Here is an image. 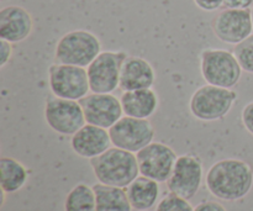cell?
I'll list each match as a JSON object with an SVG mask.
<instances>
[{
	"label": "cell",
	"mask_w": 253,
	"mask_h": 211,
	"mask_svg": "<svg viewBox=\"0 0 253 211\" xmlns=\"http://www.w3.org/2000/svg\"><path fill=\"white\" fill-rule=\"evenodd\" d=\"M208 190L224 202H237L250 194L253 187V169L242 160L226 158L209 168L205 177Z\"/></svg>",
	"instance_id": "obj_1"
},
{
	"label": "cell",
	"mask_w": 253,
	"mask_h": 211,
	"mask_svg": "<svg viewBox=\"0 0 253 211\" xmlns=\"http://www.w3.org/2000/svg\"><path fill=\"white\" fill-rule=\"evenodd\" d=\"M98 183L110 187L127 188L140 174L135 153L110 147L103 155L89 160Z\"/></svg>",
	"instance_id": "obj_2"
},
{
	"label": "cell",
	"mask_w": 253,
	"mask_h": 211,
	"mask_svg": "<svg viewBox=\"0 0 253 211\" xmlns=\"http://www.w3.org/2000/svg\"><path fill=\"white\" fill-rule=\"evenodd\" d=\"M101 52L99 37L88 30H73L58 40L54 48L57 63L86 68Z\"/></svg>",
	"instance_id": "obj_3"
},
{
	"label": "cell",
	"mask_w": 253,
	"mask_h": 211,
	"mask_svg": "<svg viewBox=\"0 0 253 211\" xmlns=\"http://www.w3.org/2000/svg\"><path fill=\"white\" fill-rule=\"evenodd\" d=\"M242 72L234 52L205 48L200 53V73L207 84L232 89L239 84Z\"/></svg>",
	"instance_id": "obj_4"
},
{
	"label": "cell",
	"mask_w": 253,
	"mask_h": 211,
	"mask_svg": "<svg viewBox=\"0 0 253 211\" xmlns=\"http://www.w3.org/2000/svg\"><path fill=\"white\" fill-rule=\"evenodd\" d=\"M237 93L232 89L205 84L193 93L189 101V110L200 121L222 120L231 111Z\"/></svg>",
	"instance_id": "obj_5"
},
{
	"label": "cell",
	"mask_w": 253,
	"mask_h": 211,
	"mask_svg": "<svg viewBox=\"0 0 253 211\" xmlns=\"http://www.w3.org/2000/svg\"><path fill=\"white\" fill-rule=\"evenodd\" d=\"M48 85L52 95L67 100L79 101L90 91L85 68L57 62L48 68Z\"/></svg>",
	"instance_id": "obj_6"
},
{
	"label": "cell",
	"mask_w": 253,
	"mask_h": 211,
	"mask_svg": "<svg viewBox=\"0 0 253 211\" xmlns=\"http://www.w3.org/2000/svg\"><path fill=\"white\" fill-rule=\"evenodd\" d=\"M128 54L124 51H101L86 67L91 93L113 94L120 86L121 68Z\"/></svg>",
	"instance_id": "obj_7"
},
{
	"label": "cell",
	"mask_w": 253,
	"mask_h": 211,
	"mask_svg": "<svg viewBox=\"0 0 253 211\" xmlns=\"http://www.w3.org/2000/svg\"><path fill=\"white\" fill-rule=\"evenodd\" d=\"M44 120L49 128L63 136H73L86 124L79 101L48 96L44 104Z\"/></svg>",
	"instance_id": "obj_8"
},
{
	"label": "cell",
	"mask_w": 253,
	"mask_h": 211,
	"mask_svg": "<svg viewBox=\"0 0 253 211\" xmlns=\"http://www.w3.org/2000/svg\"><path fill=\"white\" fill-rule=\"evenodd\" d=\"M204 178V167L199 156L188 153L177 158L172 174L168 178L169 193L190 200L198 194Z\"/></svg>",
	"instance_id": "obj_9"
},
{
	"label": "cell",
	"mask_w": 253,
	"mask_h": 211,
	"mask_svg": "<svg viewBox=\"0 0 253 211\" xmlns=\"http://www.w3.org/2000/svg\"><path fill=\"white\" fill-rule=\"evenodd\" d=\"M111 142L115 147L137 153L155 138V127L148 119H136L124 115L109 128Z\"/></svg>",
	"instance_id": "obj_10"
},
{
	"label": "cell",
	"mask_w": 253,
	"mask_h": 211,
	"mask_svg": "<svg viewBox=\"0 0 253 211\" xmlns=\"http://www.w3.org/2000/svg\"><path fill=\"white\" fill-rule=\"evenodd\" d=\"M140 174L158 183H166L177 162V153L162 142H151L136 153Z\"/></svg>",
	"instance_id": "obj_11"
},
{
	"label": "cell",
	"mask_w": 253,
	"mask_h": 211,
	"mask_svg": "<svg viewBox=\"0 0 253 211\" xmlns=\"http://www.w3.org/2000/svg\"><path fill=\"white\" fill-rule=\"evenodd\" d=\"M211 29L217 40L236 46L252 35L251 9L225 7L212 19Z\"/></svg>",
	"instance_id": "obj_12"
},
{
	"label": "cell",
	"mask_w": 253,
	"mask_h": 211,
	"mask_svg": "<svg viewBox=\"0 0 253 211\" xmlns=\"http://www.w3.org/2000/svg\"><path fill=\"white\" fill-rule=\"evenodd\" d=\"M86 124L110 128L124 116L120 99L114 94L90 93L79 100Z\"/></svg>",
	"instance_id": "obj_13"
},
{
	"label": "cell",
	"mask_w": 253,
	"mask_h": 211,
	"mask_svg": "<svg viewBox=\"0 0 253 211\" xmlns=\"http://www.w3.org/2000/svg\"><path fill=\"white\" fill-rule=\"evenodd\" d=\"M34 31L32 15L25 7L9 5L0 10V39L10 43H20Z\"/></svg>",
	"instance_id": "obj_14"
},
{
	"label": "cell",
	"mask_w": 253,
	"mask_h": 211,
	"mask_svg": "<svg viewBox=\"0 0 253 211\" xmlns=\"http://www.w3.org/2000/svg\"><path fill=\"white\" fill-rule=\"evenodd\" d=\"M110 133L108 128L85 124L71 138V147L79 157L91 160L103 155L111 147Z\"/></svg>",
	"instance_id": "obj_15"
},
{
	"label": "cell",
	"mask_w": 253,
	"mask_h": 211,
	"mask_svg": "<svg viewBox=\"0 0 253 211\" xmlns=\"http://www.w3.org/2000/svg\"><path fill=\"white\" fill-rule=\"evenodd\" d=\"M155 82V68L147 59L138 56H127L121 68L120 90L131 91L152 88Z\"/></svg>",
	"instance_id": "obj_16"
},
{
	"label": "cell",
	"mask_w": 253,
	"mask_h": 211,
	"mask_svg": "<svg viewBox=\"0 0 253 211\" xmlns=\"http://www.w3.org/2000/svg\"><path fill=\"white\" fill-rule=\"evenodd\" d=\"M120 101L124 115L136 119H150L160 106V98L152 88L124 91Z\"/></svg>",
	"instance_id": "obj_17"
},
{
	"label": "cell",
	"mask_w": 253,
	"mask_h": 211,
	"mask_svg": "<svg viewBox=\"0 0 253 211\" xmlns=\"http://www.w3.org/2000/svg\"><path fill=\"white\" fill-rule=\"evenodd\" d=\"M126 193L132 209L148 211L157 205L160 197V183L140 174L126 188Z\"/></svg>",
	"instance_id": "obj_18"
},
{
	"label": "cell",
	"mask_w": 253,
	"mask_h": 211,
	"mask_svg": "<svg viewBox=\"0 0 253 211\" xmlns=\"http://www.w3.org/2000/svg\"><path fill=\"white\" fill-rule=\"evenodd\" d=\"M30 173L31 172L15 158H0V187L7 194L21 190L29 180Z\"/></svg>",
	"instance_id": "obj_19"
},
{
	"label": "cell",
	"mask_w": 253,
	"mask_h": 211,
	"mask_svg": "<svg viewBox=\"0 0 253 211\" xmlns=\"http://www.w3.org/2000/svg\"><path fill=\"white\" fill-rule=\"evenodd\" d=\"M93 189L96 197V211H132L127 193L124 188L96 183Z\"/></svg>",
	"instance_id": "obj_20"
},
{
	"label": "cell",
	"mask_w": 253,
	"mask_h": 211,
	"mask_svg": "<svg viewBox=\"0 0 253 211\" xmlns=\"http://www.w3.org/2000/svg\"><path fill=\"white\" fill-rule=\"evenodd\" d=\"M64 211H96V197L93 187L79 183L67 194Z\"/></svg>",
	"instance_id": "obj_21"
},
{
	"label": "cell",
	"mask_w": 253,
	"mask_h": 211,
	"mask_svg": "<svg viewBox=\"0 0 253 211\" xmlns=\"http://www.w3.org/2000/svg\"><path fill=\"white\" fill-rule=\"evenodd\" d=\"M234 53L242 71L253 74V34L235 46Z\"/></svg>",
	"instance_id": "obj_22"
},
{
	"label": "cell",
	"mask_w": 253,
	"mask_h": 211,
	"mask_svg": "<svg viewBox=\"0 0 253 211\" xmlns=\"http://www.w3.org/2000/svg\"><path fill=\"white\" fill-rule=\"evenodd\" d=\"M156 211H194V207L189 200L169 193L158 202Z\"/></svg>",
	"instance_id": "obj_23"
},
{
	"label": "cell",
	"mask_w": 253,
	"mask_h": 211,
	"mask_svg": "<svg viewBox=\"0 0 253 211\" xmlns=\"http://www.w3.org/2000/svg\"><path fill=\"white\" fill-rule=\"evenodd\" d=\"M12 57V43L0 39V68H4Z\"/></svg>",
	"instance_id": "obj_24"
},
{
	"label": "cell",
	"mask_w": 253,
	"mask_h": 211,
	"mask_svg": "<svg viewBox=\"0 0 253 211\" xmlns=\"http://www.w3.org/2000/svg\"><path fill=\"white\" fill-rule=\"evenodd\" d=\"M241 120L245 128L253 136V101L245 105L241 113Z\"/></svg>",
	"instance_id": "obj_25"
},
{
	"label": "cell",
	"mask_w": 253,
	"mask_h": 211,
	"mask_svg": "<svg viewBox=\"0 0 253 211\" xmlns=\"http://www.w3.org/2000/svg\"><path fill=\"white\" fill-rule=\"evenodd\" d=\"M194 4L204 11H216L224 6V0H193Z\"/></svg>",
	"instance_id": "obj_26"
},
{
	"label": "cell",
	"mask_w": 253,
	"mask_h": 211,
	"mask_svg": "<svg viewBox=\"0 0 253 211\" xmlns=\"http://www.w3.org/2000/svg\"><path fill=\"white\" fill-rule=\"evenodd\" d=\"M194 211H227L222 204L217 202H211V200H207V202H202L194 208Z\"/></svg>",
	"instance_id": "obj_27"
},
{
	"label": "cell",
	"mask_w": 253,
	"mask_h": 211,
	"mask_svg": "<svg viewBox=\"0 0 253 211\" xmlns=\"http://www.w3.org/2000/svg\"><path fill=\"white\" fill-rule=\"evenodd\" d=\"M224 6L227 9H250L253 6V0H224Z\"/></svg>",
	"instance_id": "obj_28"
},
{
	"label": "cell",
	"mask_w": 253,
	"mask_h": 211,
	"mask_svg": "<svg viewBox=\"0 0 253 211\" xmlns=\"http://www.w3.org/2000/svg\"><path fill=\"white\" fill-rule=\"evenodd\" d=\"M251 16H252V25H253V6L251 7Z\"/></svg>",
	"instance_id": "obj_29"
}]
</instances>
